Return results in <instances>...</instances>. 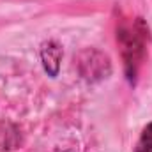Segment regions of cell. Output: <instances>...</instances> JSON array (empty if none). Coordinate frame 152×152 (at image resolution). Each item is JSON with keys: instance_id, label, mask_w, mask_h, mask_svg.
Segmentation results:
<instances>
[{"instance_id": "cell-1", "label": "cell", "mask_w": 152, "mask_h": 152, "mask_svg": "<svg viewBox=\"0 0 152 152\" xmlns=\"http://www.w3.org/2000/svg\"><path fill=\"white\" fill-rule=\"evenodd\" d=\"M80 69H81V75L88 80L103 78L110 73V62L99 51H85L81 53Z\"/></svg>"}, {"instance_id": "cell-2", "label": "cell", "mask_w": 152, "mask_h": 152, "mask_svg": "<svg viewBox=\"0 0 152 152\" xmlns=\"http://www.w3.org/2000/svg\"><path fill=\"white\" fill-rule=\"evenodd\" d=\"M60 58H62V48L55 41H48L41 48V60L44 69L48 71L50 76H55L60 67Z\"/></svg>"}, {"instance_id": "cell-3", "label": "cell", "mask_w": 152, "mask_h": 152, "mask_svg": "<svg viewBox=\"0 0 152 152\" xmlns=\"http://www.w3.org/2000/svg\"><path fill=\"white\" fill-rule=\"evenodd\" d=\"M134 152H152V122L143 129Z\"/></svg>"}]
</instances>
